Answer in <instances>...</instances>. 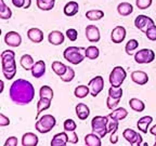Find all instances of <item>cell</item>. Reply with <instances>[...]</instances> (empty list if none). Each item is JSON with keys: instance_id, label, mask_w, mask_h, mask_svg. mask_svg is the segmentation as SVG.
Here are the masks:
<instances>
[{"instance_id": "obj_40", "label": "cell", "mask_w": 156, "mask_h": 146, "mask_svg": "<svg viewBox=\"0 0 156 146\" xmlns=\"http://www.w3.org/2000/svg\"><path fill=\"white\" fill-rule=\"evenodd\" d=\"M63 128H64V131L66 132L75 131L76 128H77V124H76V122L73 119H66L63 123Z\"/></svg>"}, {"instance_id": "obj_11", "label": "cell", "mask_w": 156, "mask_h": 146, "mask_svg": "<svg viewBox=\"0 0 156 146\" xmlns=\"http://www.w3.org/2000/svg\"><path fill=\"white\" fill-rule=\"evenodd\" d=\"M5 42L9 47L17 48L22 43V37L17 32H8L5 36Z\"/></svg>"}, {"instance_id": "obj_38", "label": "cell", "mask_w": 156, "mask_h": 146, "mask_svg": "<svg viewBox=\"0 0 156 146\" xmlns=\"http://www.w3.org/2000/svg\"><path fill=\"white\" fill-rule=\"evenodd\" d=\"M122 99H115V97H112V96H107V100H106V105H107V108L111 110L115 109V108H117L118 107V105H119V102Z\"/></svg>"}, {"instance_id": "obj_28", "label": "cell", "mask_w": 156, "mask_h": 146, "mask_svg": "<svg viewBox=\"0 0 156 146\" xmlns=\"http://www.w3.org/2000/svg\"><path fill=\"white\" fill-rule=\"evenodd\" d=\"M129 105L131 107V109L134 110V112L138 113H142L144 109H145V104H144L143 101L136 99V97H132L129 101Z\"/></svg>"}, {"instance_id": "obj_5", "label": "cell", "mask_w": 156, "mask_h": 146, "mask_svg": "<svg viewBox=\"0 0 156 146\" xmlns=\"http://www.w3.org/2000/svg\"><path fill=\"white\" fill-rule=\"evenodd\" d=\"M56 124L55 117L52 115H44L41 118H39L37 122L35 123V128L40 133H48L50 132Z\"/></svg>"}, {"instance_id": "obj_18", "label": "cell", "mask_w": 156, "mask_h": 146, "mask_svg": "<svg viewBox=\"0 0 156 146\" xmlns=\"http://www.w3.org/2000/svg\"><path fill=\"white\" fill-rule=\"evenodd\" d=\"M75 112L78 117V119L86 120L89 117V115H90V108L85 103H78L75 107Z\"/></svg>"}, {"instance_id": "obj_48", "label": "cell", "mask_w": 156, "mask_h": 146, "mask_svg": "<svg viewBox=\"0 0 156 146\" xmlns=\"http://www.w3.org/2000/svg\"><path fill=\"white\" fill-rule=\"evenodd\" d=\"M12 3L15 8H24L25 7V0H12Z\"/></svg>"}, {"instance_id": "obj_24", "label": "cell", "mask_w": 156, "mask_h": 146, "mask_svg": "<svg viewBox=\"0 0 156 146\" xmlns=\"http://www.w3.org/2000/svg\"><path fill=\"white\" fill-rule=\"evenodd\" d=\"M128 116V112H127L126 108L124 107H117L115 109L112 110L111 114H108L110 119H115V120H124L126 117Z\"/></svg>"}, {"instance_id": "obj_15", "label": "cell", "mask_w": 156, "mask_h": 146, "mask_svg": "<svg viewBox=\"0 0 156 146\" xmlns=\"http://www.w3.org/2000/svg\"><path fill=\"white\" fill-rule=\"evenodd\" d=\"M65 40V36L60 30H52L48 35V41L53 46H60Z\"/></svg>"}, {"instance_id": "obj_36", "label": "cell", "mask_w": 156, "mask_h": 146, "mask_svg": "<svg viewBox=\"0 0 156 146\" xmlns=\"http://www.w3.org/2000/svg\"><path fill=\"white\" fill-rule=\"evenodd\" d=\"M53 90L49 85H42L39 90V96L40 97H48V99H53Z\"/></svg>"}, {"instance_id": "obj_49", "label": "cell", "mask_w": 156, "mask_h": 146, "mask_svg": "<svg viewBox=\"0 0 156 146\" xmlns=\"http://www.w3.org/2000/svg\"><path fill=\"white\" fill-rule=\"evenodd\" d=\"M111 144H116L118 142V135H117V131L111 133Z\"/></svg>"}, {"instance_id": "obj_44", "label": "cell", "mask_w": 156, "mask_h": 146, "mask_svg": "<svg viewBox=\"0 0 156 146\" xmlns=\"http://www.w3.org/2000/svg\"><path fill=\"white\" fill-rule=\"evenodd\" d=\"M118 120L111 119V121L108 122V133H113V132H116L118 130Z\"/></svg>"}, {"instance_id": "obj_22", "label": "cell", "mask_w": 156, "mask_h": 146, "mask_svg": "<svg viewBox=\"0 0 156 146\" xmlns=\"http://www.w3.org/2000/svg\"><path fill=\"white\" fill-rule=\"evenodd\" d=\"M152 122H153V117L152 116H143L138 120L136 127H138L139 131H142L143 133H147L149 127Z\"/></svg>"}, {"instance_id": "obj_20", "label": "cell", "mask_w": 156, "mask_h": 146, "mask_svg": "<svg viewBox=\"0 0 156 146\" xmlns=\"http://www.w3.org/2000/svg\"><path fill=\"white\" fill-rule=\"evenodd\" d=\"M68 143V134L66 131L58 133L52 137L51 146H65Z\"/></svg>"}, {"instance_id": "obj_29", "label": "cell", "mask_w": 156, "mask_h": 146, "mask_svg": "<svg viewBox=\"0 0 156 146\" xmlns=\"http://www.w3.org/2000/svg\"><path fill=\"white\" fill-rule=\"evenodd\" d=\"M37 7L42 11H50L54 8L55 0H36Z\"/></svg>"}, {"instance_id": "obj_41", "label": "cell", "mask_w": 156, "mask_h": 146, "mask_svg": "<svg viewBox=\"0 0 156 146\" xmlns=\"http://www.w3.org/2000/svg\"><path fill=\"white\" fill-rule=\"evenodd\" d=\"M152 2H153V0H136V7L140 10H145L150 8L152 5Z\"/></svg>"}, {"instance_id": "obj_39", "label": "cell", "mask_w": 156, "mask_h": 146, "mask_svg": "<svg viewBox=\"0 0 156 146\" xmlns=\"http://www.w3.org/2000/svg\"><path fill=\"white\" fill-rule=\"evenodd\" d=\"M108 95L115 99H122V89L120 87H111L108 90Z\"/></svg>"}, {"instance_id": "obj_47", "label": "cell", "mask_w": 156, "mask_h": 146, "mask_svg": "<svg viewBox=\"0 0 156 146\" xmlns=\"http://www.w3.org/2000/svg\"><path fill=\"white\" fill-rule=\"evenodd\" d=\"M10 124V119L3 114H0V127H7Z\"/></svg>"}, {"instance_id": "obj_17", "label": "cell", "mask_w": 156, "mask_h": 146, "mask_svg": "<svg viewBox=\"0 0 156 146\" xmlns=\"http://www.w3.org/2000/svg\"><path fill=\"white\" fill-rule=\"evenodd\" d=\"M46 74V63L42 60H39L34 64L32 68V76L36 79L41 78Z\"/></svg>"}, {"instance_id": "obj_26", "label": "cell", "mask_w": 156, "mask_h": 146, "mask_svg": "<svg viewBox=\"0 0 156 146\" xmlns=\"http://www.w3.org/2000/svg\"><path fill=\"white\" fill-rule=\"evenodd\" d=\"M85 144L87 146H101V137L95 133H89L85 136Z\"/></svg>"}, {"instance_id": "obj_51", "label": "cell", "mask_w": 156, "mask_h": 146, "mask_svg": "<svg viewBox=\"0 0 156 146\" xmlns=\"http://www.w3.org/2000/svg\"><path fill=\"white\" fill-rule=\"evenodd\" d=\"M25 7L24 9H28L29 7H30V5H32V0H25Z\"/></svg>"}, {"instance_id": "obj_19", "label": "cell", "mask_w": 156, "mask_h": 146, "mask_svg": "<svg viewBox=\"0 0 156 146\" xmlns=\"http://www.w3.org/2000/svg\"><path fill=\"white\" fill-rule=\"evenodd\" d=\"M51 99H48V97H40L39 101L37 102V115H36V119H39V115L41 114L42 112L49 109L50 106H51Z\"/></svg>"}, {"instance_id": "obj_53", "label": "cell", "mask_w": 156, "mask_h": 146, "mask_svg": "<svg viewBox=\"0 0 156 146\" xmlns=\"http://www.w3.org/2000/svg\"><path fill=\"white\" fill-rule=\"evenodd\" d=\"M154 146H156V141H155V143H154Z\"/></svg>"}, {"instance_id": "obj_10", "label": "cell", "mask_w": 156, "mask_h": 146, "mask_svg": "<svg viewBox=\"0 0 156 146\" xmlns=\"http://www.w3.org/2000/svg\"><path fill=\"white\" fill-rule=\"evenodd\" d=\"M122 136H124L125 140H126L128 143L131 144V145H141L142 141H143L141 134L138 133V132L134 131V130L129 129V128H127V129L124 130Z\"/></svg>"}, {"instance_id": "obj_25", "label": "cell", "mask_w": 156, "mask_h": 146, "mask_svg": "<svg viewBox=\"0 0 156 146\" xmlns=\"http://www.w3.org/2000/svg\"><path fill=\"white\" fill-rule=\"evenodd\" d=\"M117 12L122 16H128L133 12V5L129 2H122L117 5Z\"/></svg>"}, {"instance_id": "obj_6", "label": "cell", "mask_w": 156, "mask_h": 146, "mask_svg": "<svg viewBox=\"0 0 156 146\" xmlns=\"http://www.w3.org/2000/svg\"><path fill=\"white\" fill-rule=\"evenodd\" d=\"M127 77V73L122 66H115L110 74V83L113 87H122L125 79Z\"/></svg>"}, {"instance_id": "obj_23", "label": "cell", "mask_w": 156, "mask_h": 146, "mask_svg": "<svg viewBox=\"0 0 156 146\" xmlns=\"http://www.w3.org/2000/svg\"><path fill=\"white\" fill-rule=\"evenodd\" d=\"M63 11L66 16H74L79 11V5L76 1H69V2H67L64 5Z\"/></svg>"}, {"instance_id": "obj_32", "label": "cell", "mask_w": 156, "mask_h": 146, "mask_svg": "<svg viewBox=\"0 0 156 146\" xmlns=\"http://www.w3.org/2000/svg\"><path fill=\"white\" fill-rule=\"evenodd\" d=\"M86 17L90 21H99L104 17V12L102 10H89L86 12Z\"/></svg>"}, {"instance_id": "obj_50", "label": "cell", "mask_w": 156, "mask_h": 146, "mask_svg": "<svg viewBox=\"0 0 156 146\" xmlns=\"http://www.w3.org/2000/svg\"><path fill=\"white\" fill-rule=\"evenodd\" d=\"M150 133L153 134V135H155V136H156V124H155V126H153V127L151 128V129H150Z\"/></svg>"}, {"instance_id": "obj_30", "label": "cell", "mask_w": 156, "mask_h": 146, "mask_svg": "<svg viewBox=\"0 0 156 146\" xmlns=\"http://www.w3.org/2000/svg\"><path fill=\"white\" fill-rule=\"evenodd\" d=\"M11 16H12V10L5 5L3 0H0V19H11Z\"/></svg>"}, {"instance_id": "obj_52", "label": "cell", "mask_w": 156, "mask_h": 146, "mask_svg": "<svg viewBox=\"0 0 156 146\" xmlns=\"http://www.w3.org/2000/svg\"><path fill=\"white\" fill-rule=\"evenodd\" d=\"M3 89H5V83H3V81H1V90H0V92H3Z\"/></svg>"}, {"instance_id": "obj_4", "label": "cell", "mask_w": 156, "mask_h": 146, "mask_svg": "<svg viewBox=\"0 0 156 146\" xmlns=\"http://www.w3.org/2000/svg\"><path fill=\"white\" fill-rule=\"evenodd\" d=\"M108 116H95L91 120L92 132L103 139L108 133Z\"/></svg>"}, {"instance_id": "obj_14", "label": "cell", "mask_w": 156, "mask_h": 146, "mask_svg": "<svg viewBox=\"0 0 156 146\" xmlns=\"http://www.w3.org/2000/svg\"><path fill=\"white\" fill-rule=\"evenodd\" d=\"M27 37L32 42L34 43H40L44 40V33L41 29L37 28V27H33L27 30Z\"/></svg>"}, {"instance_id": "obj_1", "label": "cell", "mask_w": 156, "mask_h": 146, "mask_svg": "<svg viewBox=\"0 0 156 146\" xmlns=\"http://www.w3.org/2000/svg\"><path fill=\"white\" fill-rule=\"evenodd\" d=\"M10 99L16 105H27L34 100L35 88L25 79H16L10 87Z\"/></svg>"}, {"instance_id": "obj_31", "label": "cell", "mask_w": 156, "mask_h": 146, "mask_svg": "<svg viewBox=\"0 0 156 146\" xmlns=\"http://www.w3.org/2000/svg\"><path fill=\"white\" fill-rule=\"evenodd\" d=\"M51 68H52V71H54V74H56L58 77L64 75V74L66 73V71H67V66L60 61H54L51 65Z\"/></svg>"}, {"instance_id": "obj_46", "label": "cell", "mask_w": 156, "mask_h": 146, "mask_svg": "<svg viewBox=\"0 0 156 146\" xmlns=\"http://www.w3.org/2000/svg\"><path fill=\"white\" fill-rule=\"evenodd\" d=\"M19 141H17L16 136H9L5 143V146H17Z\"/></svg>"}, {"instance_id": "obj_9", "label": "cell", "mask_w": 156, "mask_h": 146, "mask_svg": "<svg viewBox=\"0 0 156 146\" xmlns=\"http://www.w3.org/2000/svg\"><path fill=\"white\" fill-rule=\"evenodd\" d=\"M88 87L90 89V94L91 96L95 97L102 92L103 88H104V79L102 76H95L94 78H92L89 83Z\"/></svg>"}, {"instance_id": "obj_16", "label": "cell", "mask_w": 156, "mask_h": 146, "mask_svg": "<svg viewBox=\"0 0 156 146\" xmlns=\"http://www.w3.org/2000/svg\"><path fill=\"white\" fill-rule=\"evenodd\" d=\"M131 80L139 85H144L149 82V76L142 71H134L131 73Z\"/></svg>"}, {"instance_id": "obj_33", "label": "cell", "mask_w": 156, "mask_h": 146, "mask_svg": "<svg viewBox=\"0 0 156 146\" xmlns=\"http://www.w3.org/2000/svg\"><path fill=\"white\" fill-rule=\"evenodd\" d=\"M90 93V89L88 85H78V87L75 88V91H74V94L77 99H83L86 97L88 94Z\"/></svg>"}, {"instance_id": "obj_2", "label": "cell", "mask_w": 156, "mask_h": 146, "mask_svg": "<svg viewBox=\"0 0 156 146\" xmlns=\"http://www.w3.org/2000/svg\"><path fill=\"white\" fill-rule=\"evenodd\" d=\"M1 68L5 79L11 80L16 74V62L15 52L12 50H5L1 53Z\"/></svg>"}, {"instance_id": "obj_37", "label": "cell", "mask_w": 156, "mask_h": 146, "mask_svg": "<svg viewBox=\"0 0 156 146\" xmlns=\"http://www.w3.org/2000/svg\"><path fill=\"white\" fill-rule=\"evenodd\" d=\"M74 78H75V71H74L73 68L67 66V71L64 75L60 76V79H61L63 82H71L73 80Z\"/></svg>"}, {"instance_id": "obj_8", "label": "cell", "mask_w": 156, "mask_h": 146, "mask_svg": "<svg viewBox=\"0 0 156 146\" xmlns=\"http://www.w3.org/2000/svg\"><path fill=\"white\" fill-rule=\"evenodd\" d=\"M154 25H155V22L153 21V19H151L147 15H138L136 17V19H134V26L142 33H146V30L151 28L152 26H154Z\"/></svg>"}, {"instance_id": "obj_42", "label": "cell", "mask_w": 156, "mask_h": 146, "mask_svg": "<svg viewBox=\"0 0 156 146\" xmlns=\"http://www.w3.org/2000/svg\"><path fill=\"white\" fill-rule=\"evenodd\" d=\"M65 36L69 39V41H76L78 38V33L75 28H69L66 30Z\"/></svg>"}, {"instance_id": "obj_43", "label": "cell", "mask_w": 156, "mask_h": 146, "mask_svg": "<svg viewBox=\"0 0 156 146\" xmlns=\"http://www.w3.org/2000/svg\"><path fill=\"white\" fill-rule=\"evenodd\" d=\"M145 35L149 40H151V41H156V25H154L151 28L147 29Z\"/></svg>"}, {"instance_id": "obj_45", "label": "cell", "mask_w": 156, "mask_h": 146, "mask_svg": "<svg viewBox=\"0 0 156 146\" xmlns=\"http://www.w3.org/2000/svg\"><path fill=\"white\" fill-rule=\"evenodd\" d=\"M68 142L72 144H77L78 143V135L76 131H68Z\"/></svg>"}, {"instance_id": "obj_7", "label": "cell", "mask_w": 156, "mask_h": 146, "mask_svg": "<svg viewBox=\"0 0 156 146\" xmlns=\"http://www.w3.org/2000/svg\"><path fill=\"white\" fill-rule=\"evenodd\" d=\"M155 60V53L151 49H141L134 54V61L138 64H150Z\"/></svg>"}, {"instance_id": "obj_34", "label": "cell", "mask_w": 156, "mask_h": 146, "mask_svg": "<svg viewBox=\"0 0 156 146\" xmlns=\"http://www.w3.org/2000/svg\"><path fill=\"white\" fill-rule=\"evenodd\" d=\"M100 55V50L95 46H90L86 49V57L89 60H97Z\"/></svg>"}, {"instance_id": "obj_12", "label": "cell", "mask_w": 156, "mask_h": 146, "mask_svg": "<svg viewBox=\"0 0 156 146\" xmlns=\"http://www.w3.org/2000/svg\"><path fill=\"white\" fill-rule=\"evenodd\" d=\"M126 34H127V32L125 27L116 26L112 30V33H111V39H112V41L116 44L122 43L125 40V38H126Z\"/></svg>"}, {"instance_id": "obj_27", "label": "cell", "mask_w": 156, "mask_h": 146, "mask_svg": "<svg viewBox=\"0 0 156 146\" xmlns=\"http://www.w3.org/2000/svg\"><path fill=\"white\" fill-rule=\"evenodd\" d=\"M20 64H21V66L24 68L25 71H32L35 62H34V58H33L32 55H29V54H24V55H22L21 60H20Z\"/></svg>"}, {"instance_id": "obj_3", "label": "cell", "mask_w": 156, "mask_h": 146, "mask_svg": "<svg viewBox=\"0 0 156 146\" xmlns=\"http://www.w3.org/2000/svg\"><path fill=\"white\" fill-rule=\"evenodd\" d=\"M63 56L66 61L69 62L73 65H78L85 60L86 57V49L83 47H68L64 50Z\"/></svg>"}, {"instance_id": "obj_13", "label": "cell", "mask_w": 156, "mask_h": 146, "mask_svg": "<svg viewBox=\"0 0 156 146\" xmlns=\"http://www.w3.org/2000/svg\"><path fill=\"white\" fill-rule=\"evenodd\" d=\"M86 37H87L88 41L90 42L100 41V38H101L100 29L98 28L95 25H88L86 27Z\"/></svg>"}, {"instance_id": "obj_35", "label": "cell", "mask_w": 156, "mask_h": 146, "mask_svg": "<svg viewBox=\"0 0 156 146\" xmlns=\"http://www.w3.org/2000/svg\"><path fill=\"white\" fill-rule=\"evenodd\" d=\"M139 48V42H138V40H136V39H130L129 41L127 42L126 46H125V51H126L127 54H129V55H132V52L134 51V50H136V49Z\"/></svg>"}, {"instance_id": "obj_21", "label": "cell", "mask_w": 156, "mask_h": 146, "mask_svg": "<svg viewBox=\"0 0 156 146\" xmlns=\"http://www.w3.org/2000/svg\"><path fill=\"white\" fill-rule=\"evenodd\" d=\"M38 136L33 132H27L22 136V145L23 146H36L38 145Z\"/></svg>"}]
</instances>
